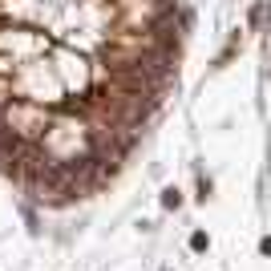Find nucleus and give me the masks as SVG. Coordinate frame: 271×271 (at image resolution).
Returning a JSON list of instances; mask_svg holds the SVG:
<instances>
[{
    "instance_id": "obj_4",
    "label": "nucleus",
    "mask_w": 271,
    "mask_h": 271,
    "mask_svg": "<svg viewBox=\"0 0 271 271\" xmlns=\"http://www.w3.org/2000/svg\"><path fill=\"white\" fill-rule=\"evenodd\" d=\"M259 251H263V255H271V239H263V243H259Z\"/></svg>"
},
{
    "instance_id": "obj_1",
    "label": "nucleus",
    "mask_w": 271,
    "mask_h": 271,
    "mask_svg": "<svg viewBox=\"0 0 271 271\" xmlns=\"http://www.w3.org/2000/svg\"><path fill=\"white\" fill-rule=\"evenodd\" d=\"M178 0H0V109L81 117L121 166L174 81Z\"/></svg>"
},
{
    "instance_id": "obj_2",
    "label": "nucleus",
    "mask_w": 271,
    "mask_h": 271,
    "mask_svg": "<svg viewBox=\"0 0 271 271\" xmlns=\"http://www.w3.org/2000/svg\"><path fill=\"white\" fill-rule=\"evenodd\" d=\"M178 203H182V194H178L174 186H170V190H162V207H166V211H178Z\"/></svg>"
},
{
    "instance_id": "obj_3",
    "label": "nucleus",
    "mask_w": 271,
    "mask_h": 271,
    "mask_svg": "<svg viewBox=\"0 0 271 271\" xmlns=\"http://www.w3.org/2000/svg\"><path fill=\"white\" fill-rule=\"evenodd\" d=\"M190 247H194V251H207V235H203V231H199V235H194V239H190Z\"/></svg>"
}]
</instances>
